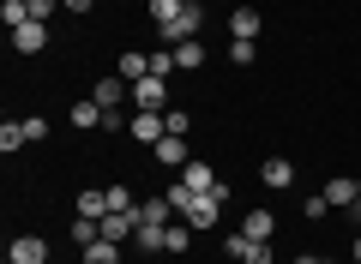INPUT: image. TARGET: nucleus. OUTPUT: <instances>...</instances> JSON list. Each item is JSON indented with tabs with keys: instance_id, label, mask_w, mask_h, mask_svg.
I'll return each instance as SVG.
<instances>
[{
	"instance_id": "1",
	"label": "nucleus",
	"mask_w": 361,
	"mask_h": 264,
	"mask_svg": "<svg viewBox=\"0 0 361 264\" xmlns=\"http://www.w3.org/2000/svg\"><path fill=\"white\" fill-rule=\"evenodd\" d=\"M133 108H151V114H169V78L145 73L139 84H133Z\"/></svg>"
},
{
	"instance_id": "2",
	"label": "nucleus",
	"mask_w": 361,
	"mask_h": 264,
	"mask_svg": "<svg viewBox=\"0 0 361 264\" xmlns=\"http://www.w3.org/2000/svg\"><path fill=\"white\" fill-rule=\"evenodd\" d=\"M6 264H49V240H42V234H13Z\"/></svg>"
},
{
	"instance_id": "3",
	"label": "nucleus",
	"mask_w": 361,
	"mask_h": 264,
	"mask_svg": "<svg viewBox=\"0 0 361 264\" xmlns=\"http://www.w3.org/2000/svg\"><path fill=\"white\" fill-rule=\"evenodd\" d=\"M151 151H157V163H163V168H175V175H180L187 163H193V151H187V139H180V132H163V139H157Z\"/></svg>"
},
{
	"instance_id": "4",
	"label": "nucleus",
	"mask_w": 361,
	"mask_h": 264,
	"mask_svg": "<svg viewBox=\"0 0 361 264\" xmlns=\"http://www.w3.org/2000/svg\"><path fill=\"white\" fill-rule=\"evenodd\" d=\"M90 96H97V108H103V114H115L121 102H133V84L115 73V78H103V84H90Z\"/></svg>"
},
{
	"instance_id": "5",
	"label": "nucleus",
	"mask_w": 361,
	"mask_h": 264,
	"mask_svg": "<svg viewBox=\"0 0 361 264\" xmlns=\"http://www.w3.org/2000/svg\"><path fill=\"white\" fill-rule=\"evenodd\" d=\"M133 234H139V210H109V216H103V240H115V246H127Z\"/></svg>"
},
{
	"instance_id": "6",
	"label": "nucleus",
	"mask_w": 361,
	"mask_h": 264,
	"mask_svg": "<svg viewBox=\"0 0 361 264\" xmlns=\"http://www.w3.org/2000/svg\"><path fill=\"white\" fill-rule=\"evenodd\" d=\"M127 132H133V139H139V144H157V139H163V132H169V126H163V114H151V108H133Z\"/></svg>"
},
{
	"instance_id": "7",
	"label": "nucleus",
	"mask_w": 361,
	"mask_h": 264,
	"mask_svg": "<svg viewBox=\"0 0 361 264\" xmlns=\"http://www.w3.org/2000/svg\"><path fill=\"white\" fill-rule=\"evenodd\" d=\"M13 49H18V54H42V49H49V25H42V18L18 25V30H13Z\"/></svg>"
},
{
	"instance_id": "8",
	"label": "nucleus",
	"mask_w": 361,
	"mask_h": 264,
	"mask_svg": "<svg viewBox=\"0 0 361 264\" xmlns=\"http://www.w3.org/2000/svg\"><path fill=\"white\" fill-rule=\"evenodd\" d=\"M259 180H265L271 192H283V187H295V163H289V156H265V168H259Z\"/></svg>"
},
{
	"instance_id": "9",
	"label": "nucleus",
	"mask_w": 361,
	"mask_h": 264,
	"mask_svg": "<svg viewBox=\"0 0 361 264\" xmlns=\"http://www.w3.org/2000/svg\"><path fill=\"white\" fill-rule=\"evenodd\" d=\"M109 210H115V204H109V187H85V192H78V216H90V222H103Z\"/></svg>"
},
{
	"instance_id": "10",
	"label": "nucleus",
	"mask_w": 361,
	"mask_h": 264,
	"mask_svg": "<svg viewBox=\"0 0 361 264\" xmlns=\"http://www.w3.org/2000/svg\"><path fill=\"white\" fill-rule=\"evenodd\" d=\"M180 187H193V192H217V187H223V180H217V175H211V163H199V156H193V163L180 168Z\"/></svg>"
},
{
	"instance_id": "11",
	"label": "nucleus",
	"mask_w": 361,
	"mask_h": 264,
	"mask_svg": "<svg viewBox=\"0 0 361 264\" xmlns=\"http://www.w3.org/2000/svg\"><path fill=\"white\" fill-rule=\"evenodd\" d=\"M78 264H121V246L115 240H90V246H78Z\"/></svg>"
},
{
	"instance_id": "12",
	"label": "nucleus",
	"mask_w": 361,
	"mask_h": 264,
	"mask_svg": "<svg viewBox=\"0 0 361 264\" xmlns=\"http://www.w3.org/2000/svg\"><path fill=\"white\" fill-rule=\"evenodd\" d=\"M229 37L259 42V13H253V6H235V13H229Z\"/></svg>"
},
{
	"instance_id": "13",
	"label": "nucleus",
	"mask_w": 361,
	"mask_h": 264,
	"mask_svg": "<svg viewBox=\"0 0 361 264\" xmlns=\"http://www.w3.org/2000/svg\"><path fill=\"white\" fill-rule=\"evenodd\" d=\"M103 120H109V114L97 108V96H85V102H73V126H78V132H90V126H103Z\"/></svg>"
},
{
	"instance_id": "14",
	"label": "nucleus",
	"mask_w": 361,
	"mask_h": 264,
	"mask_svg": "<svg viewBox=\"0 0 361 264\" xmlns=\"http://www.w3.org/2000/svg\"><path fill=\"white\" fill-rule=\"evenodd\" d=\"M145 73H151V54H139V49H127V54H121V78H127V84H139Z\"/></svg>"
},
{
	"instance_id": "15",
	"label": "nucleus",
	"mask_w": 361,
	"mask_h": 264,
	"mask_svg": "<svg viewBox=\"0 0 361 264\" xmlns=\"http://www.w3.org/2000/svg\"><path fill=\"white\" fill-rule=\"evenodd\" d=\"M325 199H331V210H349V204H355V180H325Z\"/></svg>"
},
{
	"instance_id": "16",
	"label": "nucleus",
	"mask_w": 361,
	"mask_h": 264,
	"mask_svg": "<svg viewBox=\"0 0 361 264\" xmlns=\"http://www.w3.org/2000/svg\"><path fill=\"white\" fill-rule=\"evenodd\" d=\"M187 246H193V222H169V234H163V252H175V258H180Z\"/></svg>"
},
{
	"instance_id": "17",
	"label": "nucleus",
	"mask_w": 361,
	"mask_h": 264,
	"mask_svg": "<svg viewBox=\"0 0 361 264\" xmlns=\"http://www.w3.org/2000/svg\"><path fill=\"white\" fill-rule=\"evenodd\" d=\"M247 234H253V240H271V234H277V216H271V210H247Z\"/></svg>"
},
{
	"instance_id": "18",
	"label": "nucleus",
	"mask_w": 361,
	"mask_h": 264,
	"mask_svg": "<svg viewBox=\"0 0 361 264\" xmlns=\"http://www.w3.org/2000/svg\"><path fill=\"white\" fill-rule=\"evenodd\" d=\"M25 144H30L25 120H6V126H0V151H6V156H13V151H25Z\"/></svg>"
},
{
	"instance_id": "19",
	"label": "nucleus",
	"mask_w": 361,
	"mask_h": 264,
	"mask_svg": "<svg viewBox=\"0 0 361 264\" xmlns=\"http://www.w3.org/2000/svg\"><path fill=\"white\" fill-rule=\"evenodd\" d=\"M187 13V0H151V25L163 30V25H175V18Z\"/></svg>"
},
{
	"instance_id": "20",
	"label": "nucleus",
	"mask_w": 361,
	"mask_h": 264,
	"mask_svg": "<svg viewBox=\"0 0 361 264\" xmlns=\"http://www.w3.org/2000/svg\"><path fill=\"white\" fill-rule=\"evenodd\" d=\"M175 66H180V73H199V66H205V49H199V42H180V49H175Z\"/></svg>"
},
{
	"instance_id": "21",
	"label": "nucleus",
	"mask_w": 361,
	"mask_h": 264,
	"mask_svg": "<svg viewBox=\"0 0 361 264\" xmlns=\"http://www.w3.org/2000/svg\"><path fill=\"white\" fill-rule=\"evenodd\" d=\"M66 234L78 240V246H90V240H103V222H90V216H73V228Z\"/></svg>"
},
{
	"instance_id": "22",
	"label": "nucleus",
	"mask_w": 361,
	"mask_h": 264,
	"mask_svg": "<svg viewBox=\"0 0 361 264\" xmlns=\"http://www.w3.org/2000/svg\"><path fill=\"white\" fill-rule=\"evenodd\" d=\"M301 216H307V222H325V216H331V199H325V192H307V199H301Z\"/></svg>"
},
{
	"instance_id": "23",
	"label": "nucleus",
	"mask_w": 361,
	"mask_h": 264,
	"mask_svg": "<svg viewBox=\"0 0 361 264\" xmlns=\"http://www.w3.org/2000/svg\"><path fill=\"white\" fill-rule=\"evenodd\" d=\"M151 73H157V78H175V73H180V66H175V49L157 42V49H151Z\"/></svg>"
},
{
	"instance_id": "24",
	"label": "nucleus",
	"mask_w": 361,
	"mask_h": 264,
	"mask_svg": "<svg viewBox=\"0 0 361 264\" xmlns=\"http://www.w3.org/2000/svg\"><path fill=\"white\" fill-rule=\"evenodd\" d=\"M0 18H6V30L30 25V0H6V6H0Z\"/></svg>"
},
{
	"instance_id": "25",
	"label": "nucleus",
	"mask_w": 361,
	"mask_h": 264,
	"mask_svg": "<svg viewBox=\"0 0 361 264\" xmlns=\"http://www.w3.org/2000/svg\"><path fill=\"white\" fill-rule=\"evenodd\" d=\"M247 246H253V234H247V228H235V234H229V240H223V252H229V258H235V264H241V258H247Z\"/></svg>"
},
{
	"instance_id": "26",
	"label": "nucleus",
	"mask_w": 361,
	"mask_h": 264,
	"mask_svg": "<svg viewBox=\"0 0 361 264\" xmlns=\"http://www.w3.org/2000/svg\"><path fill=\"white\" fill-rule=\"evenodd\" d=\"M163 126H169V132H180V139H187V132H193V114H187V108H169V114H163Z\"/></svg>"
},
{
	"instance_id": "27",
	"label": "nucleus",
	"mask_w": 361,
	"mask_h": 264,
	"mask_svg": "<svg viewBox=\"0 0 361 264\" xmlns=\"http://www.w3.org/2000/svg\"><path fill=\"white\" fill-rule=\"evenodd\" d=\"M253 49H259V42H247V37H235V42H229V61H235V66H253Z\"/></svg>"
},
{
	"instance_id": "28",
	"label": "nucleus",
	"mask_w": 361,
	"mask_h": 264,
	"mask_svg": "<svg viewBox=\"0 0 361 264\" xmlns=\"http://www.w3.org/2000/svg\"><path fill=\"white\" fill-rule=\"evenodd\" d=\"M241 264H271V240H253V246H247V258Z\"/></svg>"
},
{
	"instance_id": "29",
	"label": "nucleus",
	"mask_w": 361,
	"mask_h": 264,
	"mask_svg": "<svg viewBox=\"0 0 361 264\" xmlns=\"http://www.w3.org/2000/svg\"><path fill=\"white\" fill-rule=\"evenodd\" d=\"M54 6H61V0H30V18H42V25H49V18H54Z\"/></svg>"
},
{
	"instance_id": "30",
	"label": "nucleus",
	"mask_w": 361,
	"mask_h": 264,
	"mask_svg": "<svg viewBox=\"0 0 361 264\" xmlns=\"http://www.w3.org/2000/svg\"><path fill=\"white\" fill-rule=\"evenodd\" d=\"M90 6H97V0H61V13H78V18H85Z\"/></svg>"
},
{
	"instance_id": "31",
	"label": "nucleus",
	"mask_w": 361,
	"mask_h": 264,
	"mask_svg": "<svg viewBox=\"0 0 361 264\" xmlns=\"http://www.w3.org/2000/svg\"><path fill=\"white\" fill-rule=\"evenodd\" d=\"M295 264H325V258H319V252H301V258H295Z\"/></svg>"
},
{
	"instance_id": "32",
	"label": "nucleus",
	"mask_w": 361,
	"mask_h": 264,
	"mask_svg": "<svg viewBox=\"0 0 361 264\" xmlns=\"http://www.w3.org/2000/svg\"><path fill=\"white\" fill-rule=\"evenodd\" d=\"M349 210H355V222H361V180H355V204H349Z\"/></svg>"
},
{
	"instance_id": "33",
	"label": "nucleus",
	"mask_w": 361,
	"mask_h": 264,
	"mask_svg": "<svg viewBox=\"0 0 361 264\" xmlns=\"http://www.w3.org/2000/svg\"><path fill=\"white\" fill-rule=\"evenodd\" d=\"M355 264H361V234H355Z\"/></svg>"
}]
</instances>
